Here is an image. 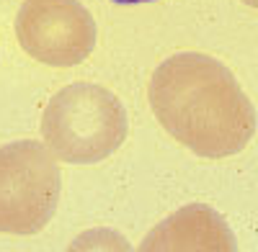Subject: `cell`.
Returning <instances> with one entry per match:
<instances>
[{
    "label": "cell",
    "mask_w": 258,
    "mask_h": 252,
    "mask_svg": "<svg viewBox=\"0 0 258 252\" xmlns=\"http://www.w3.org/2000/svg\"><path fill=\"white\" fill-rule=\"evenodd\" d=\"M150 108L178 144L204 160L240 155L255 134V108L227 65L202 52L168 57L150 77Z\"/></svg>",
    "instance_id": "6da1fadb"
},
{
    "label": "cell",
    "mask_w": 258,
    "mask_h": 252,
    "mask_svg": "<svg viewBox=\"0 0 258 252\" xmlns=\"http://www.w3.org/2000/svg\"><path fill=\"white\" fill-rule=\"evenodd\" d=\"M243 3H245V6H250V8H255V11H258V0H243Z\"/></svg>",
    "instance_id": "52a82bcc"
},
{
    "label": "cell",
    "mask_w": 258,
    "mask_h": 252,
    "mask_svg": "<svg viewBox=\"0 0 258 252\" xmlns=\"http://www.w3.org/2000/svg\"><path fill=\"white\" fill-rule=\"evenodd\" d=\"M59 167L47 144L21 139L0 147V234L31 237L59 203Z\"/></svg>",
    "instance_id": "3957f363"
},
{
    "label": "cell",
    "mask_w": 258,
    "mask_h": 252,
    "mask_svg": "<svg viewBox=\"0 0 258 252\" xmlns=\"http://www.w3.org/2000/svg\"><path fill=\"white\" fill-rule=\"evenodd\" d=\"M142 249H235V239L212 208L186 206L158 224Z\"/></svg>",
    "instance_id": "5b68a950"
},
{
    "label": "cell",
    "mask_w": 258,
    "mask_h": 252,
    "mask_svg": "<svg viewBox=\"0 0 258 252\" xmlns=\"http://www.w3.org/2000/svg\"><path fill=\"white\" fill-rule=\"evenodd\" d=\"M114 3H121V6H135V3H153V0H114Z\"/></svg>",
    "instance_id": "8992f818"
},
{
    "label": "cell",
    "mask_w": 258,
    "mask_h": 252,
    "mask_svg": "<svg viewBox=\"0 0 258 252\" xmlns=\"http://www.w3.org/2000/svg\"><path fill=\"white\" fill-rule=\"evenodd\" d=\"M16 39L41 65L75 67L93 54L96 21L78 0H26L16 16Z\"/></svg>",
    "instance_id": "277c9868"
},
{
    "label": "cell",
    "mask_w": 258,
    "mask_h": 252,
    "mask_svg": "<svg viewBox=\"0 0 258 252\" xmlns=\"http://www.w3.org/2000/svg\"><path fill=\"white\" fill-rule=\"evenodd\" d=\"M126 126V111L109 88L75 82L49 98L41 113V139L62 162L96 165L124 144Z\"/></svg>",
    "instance_id": "7a4b0ae2"
}]
</instances>
